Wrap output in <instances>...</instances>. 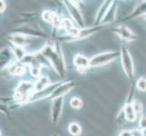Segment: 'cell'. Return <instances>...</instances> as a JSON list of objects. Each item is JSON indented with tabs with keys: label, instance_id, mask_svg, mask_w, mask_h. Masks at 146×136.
<instances>
[{
	"label": "cell",
	"instance_id": "5bb4252c",
	"mask_svg": "<svg viewBox=\"0 0 146 136\" xmlns=\"http://www.w3.org/2000/svg\"><path fill=\"white\" fill-rule=\"evenodd\" d=\"M11 41L15 45H17V46H21V47L27 45L28 43V40L24 36V34H17L16 36H13Z\"/></svg>",
	"mask_w": 146,
	"mask_h": 136
},
{
	"label": "cell",
	"instance_id": "e0dca14e",
	"mask_svg": "<svg viewBox=\"0 0 146 136\" xmlns=\"http://www.w3.org/2000/svg\"><path fill=\"white\" fill-rule=\"evenodd\" d=\"M13 54H15L18 60H22L26 57V53H25V50L21 46H17V45H15L13 46Z\"/></svg>",
	"mask_w": 146,
	"mask_h": 136
},
{
	"label": "cell",
	"instance_id": "6da1fadb",
	"mask_svg": "<svg viewBox=\"0 0 146 136\" xmlns=\"http://www.w3.org/2000/svg\"><path fill=\"white\" fill-rule=\"evenodd\" d=\"M42 55L47 59V61L52 64L54 71L56 72L60 76H64L65 74V66L63 55L61 54V50L54 49L51 45H46L41 50Z\"/></svg>",
	"mask_w": 146,
	"mask_h": 136
},
{
	"label": "cell",
	"instance_id": "603a6c76",
	"mask_svg": "<svg viewBox=\"0 0 146 136\" xmlns=\"http://www.w3.org/2000/svg\"><path fill=\"white\" fill-rule=\"evenodd\" d=\"M133 105V108L135 110V112H136V113L139 112H142V103H141L139 101H134Z\"/></svg>",
	"mask_w": 146,
	"mask_h": 136
},
{
	"label": "cell",
	"instance_id": "5b68a950",
	"mask_svg": "<svg viewBox=\"0 0 146 136\" xmlns=\"http://www.w3.org/2000/svg\"><path fill=\"white\" fill-rule=\"evenodd\" d=\"M65 6L66 8L68 9V12L70 14V16L72 17V18L74 20L75 22L77 23L81 27H84V18L81 14L80 9L76 7V5H74V2L72 1H65Z\"/></svg>",
	"mask_w": 146,
	"mask_h": 136
},
{
	"label": "cell",
	"instance_id": "9a60e30c",
	"mask_svg": "<svg viewBox=\"0 0 146 136\" xmlns=\"http://www.w3.org/2000/svg\"><path fill=\"white\" fill-rule=\"evenodd\" d=\"M100 30V27H92V28H84L80 30V32L78 34V36H76V38L78 39H82V38H85L87 37L90 34H92L94 33H96L97 31Z\"/></svg>",
	"mask_w": 146,
	"mask_h": 136
},
{
	"label": "cell",
	"instance_id": "ac0fdd59",
	"mask_svg": "<svg viewBox=\"0 0 146 136\" xmlns=\"http://www.w3.org/2000/svg\"><path fill=\"white\" fill-rule=\"evenodd\" d=\"M61 27H63V28L65 30V31H67L68 33H69L70 31H72V30L74 28V25H73V23H72V21H71L70 19H68V18H64V19L62 20Z\"/></svg>",
	"mask_w": 146,
	"mask_h": 136
},
{
	"label": "cell",
	"instance_id": "4316f807",
	"mask_svg": "<svg viewBox=\"0 0 146 136\" xmlns=\"http://www.w3.org/2000/svg\"><path fill=\"white\" fill-rule=\"evenodd\" d=\"M54 136H58L57 134H54Z\"/></svg>",
	"mask_w": 146,
	"mask_h": 136
},
{
	"label": "cell",
	"instance_id": "7a4b0ae2",
	"mask_svg": "<svg viewBox=\"0 0 146 136\" xmlns=\"http://www.w3.org/2000/svg\"><path fill=\"white\" fill-rule=\"evenodd\" d=\"M120 54H121L120 55H121V60H122V65L123 71L125 74L127 75V77L130 79V81H132L134 75V66H133V58L131 56L128 49L124 46L121 47Z\"/></svg>",
	"mask_w": 146,
	"mask_h": 136
},
{
	"label": "cell",
	"instance_id": "9c48e42d",
	"mask_svg": "<svg viewBox=\"0 0 146 136\" xmlns=\"http://www.w3.org/2000/svg\"><path fill=\"white\" fill-rule=\"evenodd\" d=\"M113 2L111 1H104L102 5H101L100 8L98 9L97 11V15H96V17H95V21L94 24L95 25H98V24H102L103 20L105 17V15L107 14L109 8L112 6Z\"/></svg>",
	"mask_w": 146,
	"mask_h": 136
},
{
	"label": "cell",
	"instance_id": "7402d4cb",
	"mask_svg": "<svg viewBox=\"0 0 146 136\" xmlns=\"http://www.w3.org/2000/svg\"><path fill=\"white\" fill-rule=\"evenodd\" d=\"M139 127L141 129H146V115L143 114L142 117L140 119V122H139Z\"/></svg>",
	"mask_w": 146,
	"mask_h": 136
},
{
	"label": "cell",
	"instance_id": "8992f818",
	"mask_svg": "<svg viewBox=\"0 0 146 136\" xmlns=\"http://www.w3.org/2000/svg\"><path fill=\"white\" fill-rule=\"evenodd\" d=\"M75 86L74 81H68L66 83H64L62 84H59L58 86L54 89L53 94H51V97L53 100L59 97H63L65 94H67L69 91H71Z\"/></svg>",
	"mask_w": 146,
	"mask_h": 136
},
{
	"label": "cell",
	"instance_id": "2e32d148",
	"mask_svg": "<svg viewBox=\"0 0 146 136\" xmlns=\"http://www.w3.org/2000/svg\"><path fill=\"white\" fill-rule=\"evenodd\" d=\"M68 131L73 136H79L82 133L81 126L77 123H72L69 124L68 126Z\"/></svg>",
	"mask_w": 146,
	"mask_h": 136
},
{
	"label": "cell",
	"instance_id": "3957f363",
	"mask_svg": "<svg viewBox=\"0 0 146 136\" xmlns=\"http://www.w3.org/2000/svg\"><path fill=\"white\" fill-rule=\"evenodd\" d=\"M118 52H105L94 55L90 59V66H101V65L107 64L118 56Z\"/></svg>",
	"mask_w": 146,
	"mask_h": 136
},
{
	"label": "cell",
	"instance_id": "d4e9b609",
	"mask_svg": "<svg viewBox=\"0 0 146 136\" xmlns=\"http://www.w3.org/2000/svg\"><path fill=\"white\" fill-rule=\"evenodd\" d=\"M120 136H133V133L132 132H129V131H124L120 134Z\"/></svg>",
	"mask_w": 146,
	"mask_h": 136
},
{
	"label": "cell",
	"instance_id": "484cf974",
	"mask_svg": "<svg viewBox=\"0 0 146 136\" xmlns=\"http://www.w3.org/2000/svg\"><path fill=\"white\" fill-rule=\"evenodd\" d=\"M143 17H144V19H145V21H146V14L143 16Z\"/></svg>",
	"mask_w": 146,
	"mask_h": 136
},
{
	"label": "cell",
	"instance_id": "7c38bea8",
	"mask_svg": "<svg viewBox=\"0 0 146 136\" xmlns=\"http://www.w3.org/2000/svg\"><path fill=\"white\" fill-rule=\"evenodd\" d=\"M50 85V80L47 76L39 77L36 83L35 84V93L41 92V91L47 88Z\"/></svg>",
	"mask_w": 146,
	"mask_h": 136
},
{
	"label": "cell",
	"instance_id": "30bf717a",
	"mask_svg": "<svg viewBox=\"0 0 146 136\" xmlns=\"http://www.w3.org/2000/svg\"><path fill=\"white\" fill-rule=\"evenodd\" d=\"M123 113H124V117L126 118L127 121L129 122H134L136 120V112L133 108V104L127 103L124 105L123 107Z\"/></svg>",
	"mask_w": 146,
	"mask_h": 136
},
{
	"label": "cell",
	"instance_id": "52a82bcc",
	"mask_svg": "<svg viewBox=\"0 0 146 136\" xmlns=\"http://www.w3.org/2000/svg\"><path fill=\"white\" fill-rule=\"evenodd\" d=\"M113 31L118 34V36L122 38L124 41H127V42H130V41H134V40H136V36H135V34L131 31V30L126 27H115L113 29Z\"/></svg>",
	"mask_w": 146,
	"mask_h": 136
},
{
	"label": "cell",
	"instance_id": "ba28073f",
	"mask_svg": "<svg viewBox=\"0 0 146 136\" xmlns=\"http://www.w3.org/2000/svg\"><path fill=\"white\" fill-rule=\"evenodd\" d=\"M74 64L79 71H85L90 67V60L83 54H76L74 58Z\"/></svg>",
	"mask_w": 146,
	"mask_h": 136
},
{
	"label": "cell",
	"instance_id": "8fae6325",
	"mask_svg": "<svg viewBox=\"0 0 146 136\" xmlns=\"http://www.w3.org/2000/svg\"><path fill=\"white\" fill-rule=\"evenodd\" d=\"M116 10H117V5L115 2H113L112 6L109 8L107 14L105 15V17L103 20L102 24H109L112 23L113 20L115 19V17H116Z\"/></svg>",
	"mask_w": 146,
	"mask_h": 136
},
{
	"label": "cell",
	"instance_id": "44dd1931",
	"mask_svg": "<svg viewBox=\"0 0 146 136\" xmlns=\"http://www.w3.org/2000/svg\"><path fill=\"white\" fill-rule=\"evenodd\" d=\"M11 73L14 74H17V75H22L25 73V67L22 66V65H14L11 69Z\"/></svg>",
	"mask_w": 146,
	"mask_h": 136
},
{
	"label": "cell",
	"instance_id": "ffe728a7",
	"mask_svg": "<svg viewBox=\"0 0 146 136\" xmlns=\"http://www.w3.org/2000/svg\"><path fill=\"white\" fill-rule=\"evenodd\" d=\"M136 87L141 92H145L146 91V78L145 77H141L137 80L136 83Z\"/></svg>",
	"mask_w": 146,
	"mask_h": 136
},
{
	"label": "cell",
	"instance_id": "4fadbf2b",
	"mask_svg": "<svg viewBox=\"0 0 146 136\" xmlns=\"http://www.w3.org/2000/svg\"><path fill=\"white\" fill-rule=\"evenodd\" d=\"M146 14V2H143L142 4H140L139 6H137V7L135 8L133 13L130 15V16L127 17L126 19H130L133 17H136L138 16H141V15H144Z\"/></svg>",
	"mask_w": 146,
	"mask_h": 136
},
{
	"label": "cell",
	"instance_id": "cb8c5ba5",
	"mask_svg": "<svg viewBox=\"0 0 146 136\" xmlns=\"http://www.w3.org/2000/svg\"><path fill=\"white\" fill-rule=\"evenodd\" d=\"M0 3H1V8H0V10H1V13H3V12H5V10H6L7 4L5 1H0Z\"/></svg>",
	"mask_w": 146,
	"mask_h": 136
},
{
	"label": "cell",
	"instance_id": "277c9868",
	"mask_svg": "<svg viewBox=\"0 0 146 136\" xmlns=\"http://www.w3.org/2000/svg\"><path fill=\"white\" fill-rule=\"evenodd\" d=\"M63 103H64V98L59 97L56 99H54L52 102L51 106V119L53 123H57L60 120L63 110Z\"/></svg>",
	"mask_w": 146,
	"mask_h": 136
},
{
	"label": "cell",
	"instance_id": "d6986e66",
	"mask_svg": "<svg viewBox=\"0 0 146 136\" xmlns=\"http://www.w3.org/2000/svg\"><path fill=\"white\" fill-rule=\"evenodd\" d=\"M70 105L74 109H80L83 106V102L78 97H73L71 101H70Z\"/></svg>",
	"mask_w": 146,
	"mask_h": 136
}]
</instances>
